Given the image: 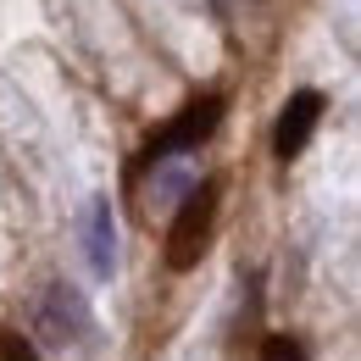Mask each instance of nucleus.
Here are the masks:
<instances>
[{"instance_id":"f257e3e1","label":"nucleus","mask_w":361,"mask_h":361,"mask_svg":"<svg viewBox=\"0 0 361 361\" xmlns=\"http://www.w3.org/2000/svg\"><path fill=\"white\" fill-rule=\"evenodd\" d=\"M217 195H223V183L200 178L178 200V217L167 228V267L173 272H195L200 256L212 250V233H217Z\"/></svg>"},{"instance_id":"f03ea898","label":"nucleus","mask_w":361,"mask_h":361,"mask_svg":"<svg viewBox=\"0 0 361 361\" xmlns=\"http://www.w3.org/2000/svg\"><path fill=\"white\" fill-rule=\"evenodd\" d=\"M34 334L39 345L67 356V350H84L94 339V312L90 300L73 289V283H45V295L34 300Z\"/></svg>"},{"instance_id":"7ed1b4c3","label":"nucleus","mask_w":361,"mask_h":361,"mask_svg":"<svg viewBox=\"0 0 361 361\" xmlns=\"http://www.w3.org/2000/svg\"><path fill=\"white\" fill-rule=\"evenodd\" d=\"M223 111H228L223 94H200V100H189L178 117H173L161 134L145 145V156H139V173H145V167H161V161H173L178 150H195V145H206V139L217 134Z\"/></svg>"},{"instance_id":"20e7f679","label":"nucleus","mask_w":361,"mask_h":361,"mask_svg":"<svg viewBox=\"0 0 361 361\" xmlns=\"http://www.w3.org/2000/svg\"><path fill=\"white\" fill-rule=\"evenodd\" d=\"M322 94L317 90H295L289 100H283V111H278V128H272V156L278 161H295L306 145H312L317 123H322Z\"/></svg>"},{"instance_id":"39448f33","label":"nucleus","mask_w":361,"mask_h":361,"mask_svg":"<svg viewBox=\"0 0 361 361\" xmlns=\"http://www.w3.org/2000/svg\"><path fill=\"white\" fill-rule=\"evenodd\" d=\"M78 239H84V262H90V272L106 283V278L117 272V217H111V200H106V195H94L90 206H84Z\"/></svg>"},{"instance_id":"423d86ee","label":"nucleus","mask_w":361,"mask_h":361,"mask_svg":"<svg viewBox=\"0 0 361 361\" xmlns=\"http://www.w3.org/2000/svg\"><path fill=\"white\" fill-rule=\"evenodd\" d=\"M262 361H312V356H306L300 339H289V334H267V339H262Z\"/></svg>"},{"instance_id":"0eeeda50","label":"nucleus","mask_w":361,"mask_h":361,"mask_svg":"<svg viewBox=\"0 0 361 361\" xmlns=\"http://www.w3.org/2000/svg\"><path fill=\"white\" fill-rule=\"evenodd\" d=\"M189 189H195V183H189V178H178V173H156V183L145 189V195H150L145 206H167V195H189Z\"/></svg>"},{"instance_id":"6e6552de","label":"nucleus","mask_w":361,"mask_h":361,"mask_svg":"<svg viewBox=\"0 0 361 361\" xmlns=\"http://www.w3.org/2000/svg\"><path fill=\"white\" fill-rule=\"evenodd\" d=\"M0 361H34V345L23 334H0Z\"/></svg>"}]
</instances>
